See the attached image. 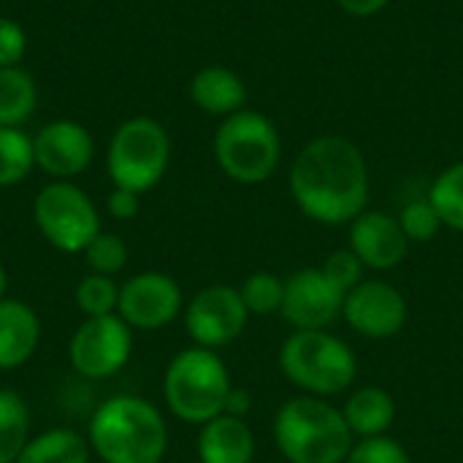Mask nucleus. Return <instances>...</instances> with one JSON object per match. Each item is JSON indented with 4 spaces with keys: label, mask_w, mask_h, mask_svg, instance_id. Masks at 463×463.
Segmentation results:
<instances>
[{
    "label": "nucleus",
    "mask_w": 463,
    "mask_h": 463,
    "mask_svg": "<svg viewBox=\"0 0 463 463\" xmlns=\"http://www.w3.org/2000/svg\"><path fill=\"white\" fill-rule=\"evenodd\" d=\"M35 168L33 138L19 128H0V187H14Z\"/></svg>",
    "instance_id": "nucleus-23"
},
{
    "label": "nucleus",
    "mask_w": 463,
    "mask_h": 463,
    "mask_svg": "<svg viewBox=\"0 0 463 463\" xmlns=\"http://www.w3.org/2000/svg\"><path fill=\"white\" fill-rule=\"evenodd\" d=\"M106 209L114 220H133L141 209V195L133 193V190H122V187H114L109 201H106Z\"/></svg>",
    "instance_id": "nucleus-32"
},
{
    "label": "nucleus",
    "mask_w": 463,
    "mask_h": 463,
    "mask_svg": "<svg viewBox=\"0 0 463 463\" xmlns=\"http://www.w3.org/2000/svg\"><path fill=\"white\" fill-rule=\"evenodd\" d=\"M233 391L231 372L214 350L190 347L171 358L163 377V399L174 418L203 426L225 412Z\"/></svg>",
    "instance_id": "nucleus-5"
},
{
    "label": "nucleus",
    "mask_w": 463,
    "mask_h": 463,
    "mask_svg": "<svg viewBox=\"0 0 463 463\" xmlns=\"http://www.w3.org/2000/svg\"><path fill=\"white\" fill-rule=\"evenodd\" d=\"M41 345V320L24 301H0V372L24 366Z\"/></svg>",
    "instance_id": "nucleus-16"
},
{
    "label": "nucleus",
    "mask_w": 463,
    "mask_h": 463,
    "mask_svg": "<svg viewBox=\"0 0 463 463\" xmlns=\"http://www.w3.org/2000/svg\"><path fill=\"white\" fill-rule=\"evenodd\" d=\"M347 293L323 269H298L285 279L282 320L293 331H328L342 320Z\"/></svg>",
    "instance_id": "nucleus-11"
},
{
    "label": "nucleus",
    "mask_w": 463,
    "mask_h": 463,
    "mask_svg": "<svg viewBox=\"0 0 463 463\" xmlns=\"http://www.w3.org/2000/svg\"><path fill=\"white\" fill-rule=\"evenodd\" d=\"M90 442L73 429H49L30 437L16 463H90Z\"/></svg>",
    "instance_id": "nucleus-20"
},
{
    "label": "nucleus",
    "mask_w": 463,
    "mask_h": 463,
    "mask_svg": "<svg viewBox=\"0 0 463 463\" xmlns=\"http://www.w3.org/2000/svg\"><path fill=\"white\" fill-rule=\"evenodd\" d=\"M239 293H241V301L250 315H255V317L279 315L282 298H285V279H279L277 274H269V271H255L241 282Z\"/></svg>",
    "instance_id": "nucleus-26"
},
{
    "label": "nucleus",
    "mask_w": 463,
    "mask_h": 463,
    "mask_svg": "<svg viewBox=\"0 0 463 463\" xmlns=\"http://www.w3.org/2000/svg\"><path fill=\"white\" fill-rule=\"evenodd\" d=\"M214 160L220 171L239 184L266 182L282 160L277 125L252 109L225 117L214 133Z\"/></svg>",
    "instance_id": "nucleus-6"
},
{
    "label": "nucleus",
    "mask_w": 463,
    "mask_h": 463,
    "mask_svg": "<svg viewBox=\"0 0 463 463\" xmlns=\"http://www.w3.org/2000/svg\"><path fill=\"white\" fill-rule=\"evenodd\" d=\"M190 98L193 103L212 117H231L241 109H247V84L244 79L225 68V65H206L201 68L190 81Z\"/></svg>",
    "instance_id": "nucleus-18"
},
{
    "label": "nucleus",
    "mask_w": 463,
    "mask_h": 463,
    "mask_svg": "<svg viewBox=\"0 0 463 463\" xmlns=\"http://www.w3.org/2000/svg\"><path fill=\"white\" fill-rule=\"evenodd\" d=\"M290 195L304 217L320 225H350L369 203V165L345 136L309 141L290 165Z\"/></svg>",
    "instance_id": "nucleus-1"
},
{
    "label": "nucleus",
    "mask_w": 463,
    "mask_h": 463,
    "mask_svg": "<svg viewBox=\"0 0 463 463\" xmlns=\"http://www.w3.org/2000/svg\"><path fill=\"white\" fill-rule=\"evenodd\" d=\"M252 410V396L241 388H233L231 396H228V404H225V415H233V418H247V412Z\"/></svg>",
    "instance_id": "nucleus-34"
},
{
    "label": "nucleus",
    "mask_w": 463,
    "mask_h": 463,
    "mask_svg": "<svg viewBox=\"0 0 463 463\" xmlns=\"http://www.w3.org/2000/svg\"><path fill=\"white\" fill-rule=\"evenodd\" d=\"M30 442V412L16 391L0 388V463H16Z\"/></svg>",
    "instance_id": "nucleus-22"
},
{
    "label": "nucleus",
    "mask_w": 463,
    "mask_h": 463,
    "mask_svg": "<svg viewBox=\"0 0 463 463\" xmlns=\"http://www.w3.org/2000/svg\"><path fill=\"white\" fill-rule=\"evenodd\" d=\"M5 290H8V274H5V266L0 263V301L5 298Z\"/></svg>",
    "instance_id": "nucleus-35"
},
{
    "label": "nucleus",
    "mask_w": 463,
    "mask_h": 463,
    "mask_svg": "<svg viewBox=\"0 0 463 463\" xmlns=\"http://www.w3.org/2000/svg\"><path fill=\"white\" fill-rule=\"evenodd\" d=\"M35 165L54 182H68L84 174L95 157V141L90 130L76 119L46 122L33 138Z\"/></svg>",
    "instance_id": "nucleus-14"
},
{
    "label": "nucleus",
    "mask_w": 463,
    "mask_h": 463,
    "mask_svg": "<svg viewBox=\"0 0 463 463\" xmlns=\"http://www.w3.org/2000/svg\"><path fill=\"white\" fill-rule=\"evenodd\" d=\"M429 201L434 203V209H437L445 228L463 233V160L448 165L431 182Z\"/></svg>",
    "instance_id": "nucleus-24"
},
{
    "label": "nucleus",
    "mask_w": 463,
    "mask_h": 463,
    "mask_svg": "<svg viewBox=\"0 0 463 463\" xmlns=\"http://www.w3.org/2000/svg\"><path fill=\"white\" fill-rule=\"evenodd\" d=\"M347 247L358 255V260L366 269L391 271L407 258L410 239L402 231L399 217H393L388 212H369L366 209L350 222Z\"/></svg>",
    "instance_id": "nucleus-15"
},
{
    "label": "nucleus",
    "mask_w": 463,
    "mask_h": 463,
    "mask_svg": "<svg viewBox=\"0 0 463 463\" xmlns=\"http://www.w3.org/2000/svg\"><path fill=\"white\" fill-rule=\"evenodd\" d=\"M399 222H402V231L407 233L410 244H412V241H415V244L431 241V239L445 228L442 220H439V214H437V209H434V203L429 201V195H426V198L410 201V203L402 209Z\"/></svg>",
    "instance_id": "nucleus-28"
},
{
    "label": "nucleus",
    "mask_w": 463,
    "mask_h": 463,
    "mask_svg": "<svg viewBox=\"0 0 463 463\" xmlns=\"http://www.w3.org/2000/svg\"><path fill=\"white\" fill-rule=\"evenodd\" d=\"M342 5L345 14L355 16V19H366V16H374L380 14L391 0H336Z\"/></svg>",
    "instance_id": "nucleus-33"
},
{
    "label": "nucleus",
    "mask_w": 463,
    "mask_h": 463,
    "mask_svg": "<svg viewBox=\"0 0 463 463\" xmlns=\"http://www.w3.org/2000/svg\"><path fill=\"white\" fill-rule=\"evenodd\" d=\"M407 298L385 279H364L355 285L342 309V320L364 339H393L407 323Z\"/></svg>",
    "instance_id": "nucleus-13"
},
{
    "label": "nucleus",
    "mask_w": 463,
    "mask_h": 463,
    "mask_svg": "<svg viewBox=\"0 0 463 463\" xmlns=\"http://www.w3.org/2000/svg\"><path fill=\"white\" fill-rule=\"evenodd\" d=\"M73 301L79 307V312L84 317H106V315H117V304H119V285L111 277L103 274H87L79 279L76 290H73Z\"/></svg>",
    "instance_id": "nucleus-25"
},
{
    "label": "nucleus",
    "mask_w": 463,
    "mask_h": 463,
    "mask_svg": "<svg viewBox=\"0 0 463 463\" xmlns=\"http://www.w3.org/2000/svg\"><path fill=\"white\" fill-rule=\"evenodd\" d=\"M27 52V35L19 22L0 16V68L19 65Z\"/></svg>",
    "instance_id": "nucleus-31"
},
{
    "label": "nucleus",
    "mask_w": 463,
    "mask_h": 463,
    "mask_svg": "<svg viewBox=\"0 0 463 463\" xmlns=\"http://www.w3.org/2000/svg\"><path fill=\"white\" fill-rule=\"evenodd\" d=\"M87 442L103 463H160L168 450V426L146 399L114 396L92 412Z\"/></svg>",
    "instance_id": "nucleus-2"
},
{
    "label": "nucleus",
    "mask_w": 463,
    "mask_h": 463,
    "mask_svg": "<svg viewBox=\"0 0 463 463\" xmlns=\"http://www.w3.org/2000/svg\"><path fill=\"white\" fill-rule=\"evenodd\" d=\"M84 260L90 266L92 274H103V277H114L128 266V244L122 236L117 233H106L100 231L84 250Z\"/></svg>",
    "instance_id": "nucleus-27"
},
{
    "label": "nucleus",
    "mask_w": 463,
    "mask_h": 463,
    "mask_svg": "<svg viewBox=\"0 0 463 463\" xmlns=\"http://www.w3.org/2000/svg\"><path fill=\"white\" fill-rule=\"evenodd\" d=\"M345 293H350L355 285H361L364 282V271H366V266L358 260V255L347 247V250H336V252H331L328 258H326V263L320 266Z\"/></svg>",
    "instance_id": "nucleus-30"
},
{
    "label": "nucleus",
    "mask_w": 463,
    "mask_h": 463,
    "mask_svg": "<svg viewBox=\"0 0 463 463\" xmlns=\"http://www.w3.org/2000/svg\"><path fill=\"white\" fill-rule=\"evenodd\" d=\"M38 103V87L22 65L0 68V128L24 125Z\"/></svg>",
    "instance_id": "nucleus-21"
},
{
    "label": "nucleus",
    "mask_w": 463,
    "mask_h": 463,
    "mask_svg": "<svg viewBox=\"0 0 463 463\" xmlns=\"http://www.w3.org/2000/svg\"><path fill=\"white\" fill-rule=\"evenodd\" d=\"M171 163V136L152 117L125 119L109 144V176L114 187L146 193L168 171Z\"/></svg>",
    "instance_id": "nucleus-7"
},
{
    "label": "nucleus",
    "mask_w": 463,
    "mask_h": 463,
    "mask_svg": "<svg viewBox=\"0 0 463 463\" xmlns=\"http://www.w3.org/2000/svg\"><path fill=\"white\" fill-rule=\"evenodd\" d=\"M250 323V312L233 285L201 288L184 307V328L195 347L222 350L233 345Z\"/></svg>",
    "instance_id": "nucleus-10"
},
{
    "label": "nucleus",
    "mask_w": 463,
    "mask_h": 463,
    "mask_svg": "<svg viewBox=\"0 0 463 463\" xmlns=\"http://www.w3.org/2000/svg\"><path fill=\"white\" fill-rule=\"evenodd\" d=\"M279 372L304 396L347 393L358 374L350 345L331 331H293L279 347Z\"/></svg>",
    "instance_id": "nucleus-4"
},
{
    "label": "nucleus",
    "mask_w": 463,
    "mask_h": 463,
    "mask_svg": "<svg viewBox=\"0 0 463 463\" xmlns=\"http://www.w3.org/2000/svg\"><path fill=\"white\" fill-rule=\"evenodd\" d=\"M133 328L119 315L84 317L68 345L71 366L84 380H106L122 372L133 353Z\"/></svg>",
    "instance_id": "nucleus-9"
},
{
    "label": "nucleus",
    "mask_w": 463,
    "mask_h": 463,
    "mask_svg": "<svg viewBox=\"0 0 463 463\" xmlns=\"http://www.w3.org/2000/svg\"><path fill=\"white\" fill-rule=\"evenodd\" d=\"M274 442L288 463H345L355 437L328 399L296 396L274 418Z\"/></svg>",
    "instance_id": "nucleus-3"
},
{
    "label": "nucleus",
    "mask_w": 463,
    "mask_h": 463,
    "mask_svg": "<svg viewBox=\"0 0 463 463\" xmlns=\"http://www.w3.org/2000/svg\"><path fill=\"white\" fill-rule=\"evenodd\" d=\"M184 307L182 288L174 277L163 271H141L119 285L117 315L138 331L165 328L179 317Z\"/></svg>",
    "instance_id": "nucleus-12"
},
{
    "label": "nucleus",
    "mask_w": 463,
    "mask_h": 463,
    "mask_svg": "<svg viewBox=\"0 0 463 463\" xmlns=\"http://www.w3.org/2000/svg\"><path fill=\"white\" fill-rule=\"evenodd\" d=\"M33 220L41 236L60 252L76 255L100 233V214L92 198L73 182H49L33 201Z\"/></svg>",
    "instance_id": "nucleus-8"
},
{
    "label": "nucleus",
    "mask_w": 463,
    "mask_h": 463,
    "mask_svg": "<svg viewBox=\"0 0 463 463\" xmlns=\"http://www.w3.org/2000/svg\"><path fill=\"white\" fill-rule=\"evenodd\" d=\"M345 463H412V458L402 442L385 434V437H372V439H355Z\"/></svg>",
    "instance_id": "nucleus-29"
},
{
    "label": "nucleus",
    "mask_w": 463,
    "mask_h": 463,
    "mask_svg": "<svg viewBox=\"0 0 463 463\" xmlns=\"http://www.w3.org/2000/svg\"><path fill=\"white\" fill-rule=\"evenodd\" d=\"M342 415H345L355 439L385 437L396 420V402L385 388L366 385V388H358L347 396Z\"/></svg>",
    "instance_id": "nucleus-19"
},
{
    "label": "nucleus",
    "mask_w": 463,
    "mask_h": 463,
    "mask_svg": "<svg viewBox=\"0 0 463 463\" xmlns=\"http://www.w3.org/2000/svg\"><path fill=\"white\" fill-rule=\"evenodd\" d=\"M198 458L201 463H252L255 434L244 418L217 415L198 431Z\"/></svg>",
    "instance_id": "nucleus-17"
}]
</instances>
